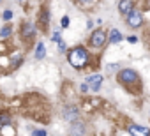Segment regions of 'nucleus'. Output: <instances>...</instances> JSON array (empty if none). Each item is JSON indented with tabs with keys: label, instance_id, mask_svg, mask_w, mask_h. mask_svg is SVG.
Returning a JSON list of instances; mask_svg holds the SVG:
<instances>
[{
	"label": "nucleus",
	"instance_id": "1",
	"mask_svg": "<svg viewBox=\"0 0 150 136\" xmlns=\"http://www.w3.org/2000/svg\"><path fill=\"white\" fill-rule=\"evenodd\" d=\"M67 60H69V64L74 67V69H83V67L87 65V62H88V51L83 46H76L72 51H69Z\"/></svg>",
	"mask_w": 150,
	"mask_h": 136
},
{
	"label": "nucleus",
	"instance_id": "2",
	"mask_svg": "<svg viewBox=\"0 0 150 136\" xmlns=\"http://www.w3.org/2000/svg\"><path fill=\"white\" fill-rule=\"evenodd\" d=\"M118 81L124 83V85H131V83H138L139 81V76L134 69H122L118 73Z\"/></svg>",
	"mask_w": 150,
	"mask_h": 136
},
{
	"label": "nucleus",
	"instance_id": "3",
	"mask_svg": "<svg viewBox=\"0 0 150 136\" xmlns=\"http://www.w3.org/2000/svg\"><path fill=\"white\" fill-rule=\"evenodd\" d=\"M127 25L131 28H139L143 25V14L139 11H131L127 14Z\"/></svg>",
	"mask_w": 150,
	"mask_h": 136
},
{
	"label": "nucleus",
	"instance_id": "4",
	"mask_svg": "<svg viewBox=\"0 0 150 136\" xmlns=\"http://www.w3.org/2000/svg\"><path fill=\"white\" fill-rule=\"evenodd\" d=\"M104 42H106V34H104L103 30H96V32L90 35V44H92L94 48H103Z\"/></svg>",
	"mask_w": 150,
	"mask_h": 136
},
{
	"label": "nucleus",
	"instance_id": "5",
	"mask_svg": "<svg viewBox=\"0 0 150 136\" xmlns=\"http://www.w3.org/2000/svg\"><path fill=\"white\" fill-rule=\"evenodd\" d=\"M103 76L101 74H92L87 78V85H88V90H94V92H99L101 85H103Z\"/></svg>",
	"mask_w": 150,
	"mask_h": 136
},
{
	"label": "nucleus",
	"instance_id": "6",
	"mask_svg": "<svg viewBox=\"0 0 150 136\" xmlns=\"http://www.w3.org/2000/svg\"><path fill=\"white\" fill-rule=\"evenodd\" d=\"M127 131H129V134H132V136H150V129L145 127V125L131 124V125H127Z\"/></svg>",
	"mask_w": 150,
	"mask_h": 136
},
{
	"label": "nucleus",
	"instance_id": "7",
	"mask_svg": "<svg viewBox=\"0 0 150 136\" xmlns=\"http://www.w3.org/2000/svg\"><path fill=\"white\" fill-rule=\"evenodd\" d=\"M21 35H23V39H30V37H34V35H35V27L30 25V23H25V25L21 27Z\"/></svg>",
	"mask_w": 150,
	"mask_h": 136
},
{
	"label": "nucleus",
	"instance_id": "8",
	"mask_svg": "<svg viewBox=\"0 0 150 136\" xmlns=\"http://www.w3.org/2000/svg\"><path fill=\"white\" fill-rule=\"evenodd\" d=\"M132 2H131V0H122V2L118 4V11L122 13V14H129L131 11H132Z\"/></svg>",
	"mask_w": 150,
	"mask_h": 136
},
{
	"label": "nucleus",
	"instance_id": "9",
	"mask_svg": "<svg viewBox=\"0 0 150 136\" xmlns=\"http://www.w3.org/2000/svg\"><path fill=\"white\" fill-rule=\"evenodd\" d=\"M120 41H122V34H120V30L113 28V30L110 32V42L117 44V42H120Z\"/></svg>",
	"mask_w": 150,
	"mask_h": 136
},
{
	"label": "nucleus",
	"instance_id": "10",
	"mask_svg": "<svg viewBox=\"0 0 150 136\" xmlns=\"http://www.w3.org/2000/svg\"><path fill=\"white\" fill-rule=\"evenodd\" d=\"M46 55V48H44V42H37V48H35V58H44Z\"/></svg>",
	"mask_w": 150,
	"mask_h": 136
},
{
	"label": "nucleus",
	"instance_id": "11",
	"mask_svg": "<svg viewBox=\"0 0 150 136\" xmlns=\"http://www.w3.org/2000/svg\"><path fill=\"white\" fill-rule=\"evenodd\" d=\"M7 124H11V115H2L0 117V129L6 127Z\"/></svg>",
	"mask_w": 150,
	"mask_h": 136
},
{
	"label": "nucleus",
	"instance_id": "12",
	"mask_svg": "<svg viewBox=\"0 0 150 136\" xmlns=\"http://www.w3.org/2000/svg\"><path fill=\"white\" fill-rule=\"evenodd\" d=\"M11 27H4V28H0V37H2V39H7L9 35H11Z\"/></svg>",
	"mask_w": 150,
	"mask_h": 136
},
{
	"label": "nucleus",
	"instance_id": "13",
	"mask_svg": "<svg viewBox=\"0 0 150 136\" xmlns=\"http://www.w3.org/2000/svg\"><path fill=\"white\" fill-rule=\"evenodd\" d=\"M11 18H13V11H9V9H7V11H4V20H6V21H9Z\"/></svg>",
	"mask_w": 150,
	"mask_h": 136
},
{
	"label": "nucleus",
	"instance_id": "14",
	"mask_svg": "<svg viewBox=\"0 0 150 136\" xmlns=\"http://www.w3.org/2000/svg\"><path fill=\"white\" fill-rule=\"evenodd\" d=\"M53 41H55V42H60V41H62V35H60V32H55V34H53Z\"/></svg>",
	"mask_w": 150,
	"mask_h": 136
},
{
	"label": "nucleus",
	"instance_id": "15",
	"mask_svg": "<svg viewBox=\"0 0 150 136\" xmlns=\"http://www.w3.org/2000/svg\"><path fill=\"white\" fill-rule=\"evenodd\" d=\"M46 134H48L46 131H34L32 132V136H46Z\"/></svg>",
	"mask_w": 150,
	"mask_h": 136
},
{
	"label": "nucleus",
	"instance_id": "16",
	"mask_svg": "<svg viewBox=\"0 0 150 136\" xmlns=\"http://www.w3.org/2000/svg\"><path fill=\"white\" fill-rule=\"evenodd\" d=\"M67 25H69V18H67V16H64V18H62V27H64V28H67Z\"/></svg>",
	"mask_w": 150,
	"mask_h": 136
},
{
	"label": "nucleus",
	"instance_id": "17",
	"mask_svg": "<svg viewBox=\"0 0 150 136\" xmlns=\"http://www.w3.org/2000/svg\"><path fill=\"white\" fill-rule=\"evenodd\" d=\"M127 41H129L131 44H136V42H138V37H136V35H131V37H129Z\"/></svg>",
	"mask_w": 150,
	"mask_h": 136
},
{
	"label": "nucleus",
	"instance_id": "18",
	"mask_svg": "<svg viewBox=\"0 0 150 136\" xmlns=\"http://www.w3.org/2000/svg\"><path fill=\"white\" fill-rule=\"evenodd\" d=\"M58 50H60V51H65V42H64V41L58 42Z\"/></svg>",
	"mask_w": 150,
	"mask_h": 136
},
{
	"label": "nucleus",
	"instance_id": "19",
	"mask_svg": "<svg viewBox=\"0 0 150 136\" xmlns=\"http://www.w3.org/2000/svg\"><path fill=\"white\" fill-rule=\"evenodd\" d=\"M115 69H118V65H117V64H115V65H113V64L108 65V71H115Z\"/></svg>",
	"mask_w": 150,
	"mask_h": 136
},
{
	"label": "nucleus",
	"instance_id": "20",
	"mask_svg": "<svg viewBox=\"0 0 150 136\" xmlns=\"http://www.w3.org/2000/svg\"><path fill=\"white\" fill-rule=\"evenodd\" d=\"M80 90H81V92H88V85H87V83H83V85L80 87Z\"/></svg>",
	"mask_w": 150,
	"mask_h": 136
}]
</instances>
